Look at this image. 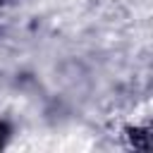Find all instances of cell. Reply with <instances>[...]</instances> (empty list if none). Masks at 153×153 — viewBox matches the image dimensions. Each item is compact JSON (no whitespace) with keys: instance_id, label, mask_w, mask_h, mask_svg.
Wrapping results in <instances>:
<instances>
[{"instance_id":"1","label":"cell","mask_w":153,"mask_h":153,"mask_svg":"<svg viewBox=\"0 0 153 153\" xmlns=\"http://www.w3.org/2000/svg\"><path fill=\"white\" fill-rule=\"evenodd\" d=\"M5 136H7V124H0V146H2Z\"/></svg>"}]
</instances>
